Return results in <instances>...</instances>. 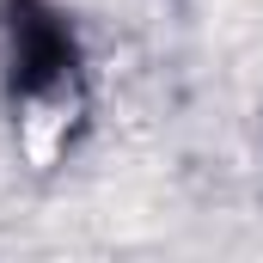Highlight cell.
I'll return each instance as SVG.
<instances>
[{"label":"cell","mask_w":263,"mask_h":263,"mask_svg":"<svg viewBox=\"0 0 263 263\" xmlns=\"http://www.w3.org/2000/svg\"><path fill=\"white\" fill-rule=\"evenodd\" d=\"M0 31H6V80H12L18 104H67L80 92L73 31L62 25L55 6H43V0H6L0 6Z\"/></svg>","instance_id":"1"}]
</instances>
